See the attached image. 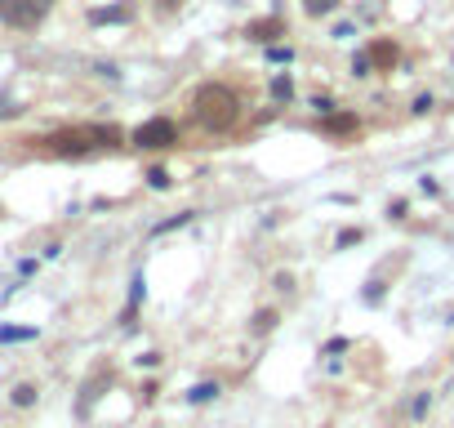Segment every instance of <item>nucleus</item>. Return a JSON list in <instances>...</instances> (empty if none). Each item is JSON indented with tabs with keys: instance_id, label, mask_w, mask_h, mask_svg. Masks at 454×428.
Masks as SVG:
<instances>
[{
	"instance_id": "obj_1",
	"label": "nucleus",
	"mask_w": 454,
	"mask_h": 428,
	"mask_svg": "<svg viewBox=\"0 0 454 428\" xmlns=\"http://www.w3.org/2000/svg\"><path fill=\"white\" fill-rule=\"evenodd\" d=\"M120 125H76V130H58L45 139V148L54 156H94L107 148H120Z\"/></svg>"
},
{
	"instance_id": "obj_2",
	"label": "nucleus",
	"mask_w": 454,
	"mask_h": 428,
	"mask_svg": "<svg viewBox=\"0 0 454 428\" xmlns=\"http://www.w3.org/2000/svg\"><path fill=\"white\" fill-rule=\"evenodd\" d=\"M192 107H196V120H201L205 130H214V134L232 130L236 116H241V103H236V94H232L227 85H201Z\"/></svg>"
},
{
	"instance_id": "obj_3",
	"label": "nucleus",
	"mask_w": 454,
	"mask_h": 428,
	"mask_svg": "<svg viewBox=\"0 0 454 428\" xmlns=\"http://www.w3.org/2000/svg\"><path fill=\"white\" fill-rule=\"evenodd\" d=\"M134 143L147 152H161V148H174L178 143V125L169 116H152V120H143L139 130H134Z\"/></svg>"
},
{
	"instance_id": "obj_4",
	"label": "nucleus",
	"mask_w": 454,
	"mask_h": 428,
	"mask_svg": "<svg viewBox=\"0 0 454 428\" xmlns=\"http://www.w3.org/2000/svg\"><path fill=\"white\" fill-rule=\"evenodd\" d=\"M49 0H0V22L9 27H36L45 18Z\"/></svg>"
},
{
	"instance_id": "obj_5",
	"label": "nucleus",
	"mask_w": 454,
	"mask_h": 428,
	"mask_svg": "<svg viewBox=\"0 0 454 428\" xmlns=\"http://www.w3.org/2000/svg\"><path fill=\"white\" fill-rule=\"evenodd\" d=\"M245 36L259 45H276V36H285V18L281 14H267V18H254L250 27H245Z\"/></svg>"
},
{
	"instance_id": "obj_6",
	"label": "nucleus",
	"mask_w": 454,
	"mask_h": 428,
	"mask_svg": "<svg viewBox=\"0 0 454 428\" xmlns=\"http://www.w3.org/2000/svg\"><path fill=\"white\" fill-rule=\"evenodd\" d=\"M397 58H401V50H397L392 41H374V45H370V67L392 71V67H397Z\"/></svg>"
},
{
	"instance_id": "obj_7",
	"label": "nucleus",
	"mask_w": 454,
	"mask_h": 428,
	"mask_svg": "<svg viewBox=\"0 0 454 428\" xmlns=\"http://www.w3.org/2000/svg\"><path fill=\"white\" fill-rule=\"evenodd\" d=\"M134 9L129 5H107V9H90V22L94 27H103V22H129Z\"/></svg>"
},
{
	"instance_id": "obj_8",
	"label": "nucleus",
	"mask_w": 454,
	"mask_h": 428,
	"mask_svg": "<svg viewBox=\"0 0 454 428\" xmlns=\"http://www.w3.org/2000/svg\"><path fill=\"white\" fill-rule=\"evenodd\" d=\"M218 393H223V388H218V384H196L192 393H187V406H205V401H214Z\"/></svg>"
},
{
	"instance_id": "obj_9",
	"label": "nucleus",
	"mask_w": 454,
	"mask_h": 428,
	"mask_svg": "<svg viewBox=\"0 0 454 428\" xmlns=\"http://www.w3.org/2000/svg\"><path fill=\"white\" fill-rule=\"evenodd\" d=\"M272 99L276 103H290L294 99V81L290 76H272Z\"/></svg>"
},
{
	"instance_id": "obj_10",
	"label": "nucleus",
	"mask_w": 454,
	"mask_h": 428,
	"mask_svg": "<svg viewBox=\"0 0 454 428\" xmlns=\"http://www.w3.org/2000/svg\"><path fill=\"white\" fill-rule=\"evenodd\" d=\"M0 339H5V344H18V339H36V330L31 326H0Z\"/></svg>"
},
{
	"instance_id": "obj_11",
	"label": "nucleus",
	"mask_w": 454,
	"mask_h": 428,
	"mask_svg": "<svg viewBox=\"0 0 454 428\" xmlns=\"http://www.w3.org/2000/svg\"><path fill=\"white\" fill-rule=\"evenodd\" d=\"M272 326H276V312H272V308L254 312V322H250V330H254V335H267V330H272Z\"/></svg>"
},
{
	"instance_id": "obj_12",
	"label": "nucleus",
	"mask_w": 454,
	"mask_h": 428,
	"mask_svg": "<svg viewBox=\"0 0 454 428\" xmlns=\"http://www.w3.org/2000/svg\"><path fill=\"white\" fill-rule=\"evenodd\" d=\"M303 9H308L312 18H321V14H334V9H339V0H303Z\"/></svg>"
},
{
	"instance_id": "obj_13",
	"label": "nucleus",
	"mask_w": 454,
	"mask_h": 428,
	"mask_svg": "<svg viewBox=\"0 0 454 428\" xmlns=\"http://www.w3.org/2000/svg\"><path fill=\"white\" fill-rule=\"evenodd\" d=\"M36 397H41V393H36V384H18L14 388V406H36Z\"/></svg>"
},
{
	"instance_id": "obj_14",
	"label": "nucleus",
	"mask_w": 454,
	"mask_h": 428,
	"mask_svg": "<svg viewBox=\"0 0 454 428\" xmlns=\"http://www.w3.org/2000/svg\"><path fill=\"white\" fill-rule=\"evenodd\" d=\"M147 183H152L156 192H165V188H169V170H165V165H152V170H147Z\"/></svg>"
},
{
	"instance_id": "obj_15",
	"label": "nucleus",
	"mask_w": 454,
	"mask_h": 428,
	"mask_svg": "<svg viewBox=\"0 0 454 428\" xmlns=\"http://www.w3.org/2000/svg\"><path fill=\"white\" fill-rule=\"evenodd\" d=\"M357 130V116H329V134H352Z\"/></svg>"
},
{
	"instance_id": "obj_16",
	"label": "nucleus",
	"mask_w": 454,
	"mask_h": 428,
	"mask_svg": "<svg viewBox=\"0 0 454 428\" xmlns=\"http://www.w3.org/2000/svg\"><path fill=\"white\" fill-rule=\"evenodd\" d=\"M192 223V214H178V219H165V223H156L152 232H156V237H165V232H174V228H187Z\"/></svg>"
},
{
	"instance_id": "obj_17",
	"label": "nucleus",
	"mask_w": 454,
	"mask_h": 428,
	"mask_svg": "<svg viewBox=\"0 0 454 428\" xmlns=\"http://www.w3.org/2000/svg\"><path fill=\"white\" fill-rule=\"evenodd\" d=\"M143 286H147V281H143V272H139V277H134V290H129V308H125V322L134 317V308H139V299H143Z\"/></svg>"
},
{
	"instance_id": "obj_18",
	"label": "nucleus",
	"mask_w": 454,
	"mask_h": 428,
	"mask_svg": "<svg viewBox=\"0 0 454 428\" xmlns=\"http://www.w3.org/2000/svg\"><path fill=\"white\" fill-rule=\"evenodd\" d=\"M361 237H365V232H361V228H343V232H339V241H334V246H339V250H348V246H357V241H361Z\"/></svg>"
},
{
	"instance_id": "obj_19",
	"label": "nucleus",
	"mask_w": 454,
	"mask_h": 428,
	"mask_svg": "<svg viewBox=\"0 0 454 428\" xmlns=\"http://www.w3.org/2000/svg\"><path fill=\"white\" fill-rule=\"evenodd\" d=\"M267 58H272V63H290L294 50H290V45H267Z\"/></svg>"
},
{
	"instance_id": "obj_20",
	"label": "nucleus",
	"mask_w": 454,
	"mask_h": 428,
	"mask_svg": "<svg viewBox=\"0 0 454 428\" xmlns=\"http://www.w3.org/2000/svg\"><path fill=\"white\" fill-rule=\"evenodd\" d=\"M427 406H432V397H427V393H419V397H414V406H410V415H414V420H423V415H427Z\"/></svg>"
},
{
	"instance_id": "obj_21",
	"label": "nucleus",
	"mask_w": 454,
	"mask_h": 428,
	"mask_svg": "<svg viewBox=\"0 0 454 428\" xmlns=\"http://www.w3.org/2000/svg\"><path fill=\"white\" fill-rule=\"evenodd\" d=\"M312 107H316L321 116H334V99H325V94H316V99H312Z\"/></svg>"
},
{
	"instance_id": "obj_22",
	"label": "nucleus",
	"mask_w": 454,
	"mask_h": 428,
	"mask_svg": "<svg viewBox=\"0 0 454 428\" xmlns=\"http://www.w3.org/2000/svg\"><path fill=\"white\" fill-rule=\"evenodd\" d=\"M352 71H357V76H370V54H357V58H352Z\"/></svg>"
},
{
	"instance_id": "obj_23",
	"label": "nucleus",
	"mask_w": 454,
	"mask_h": 428,
	"mask_svg": "<svg viewBox=\"0 0 454 428\" xmlns=\"http://www.w3.org/2000/svg\"><path fill=\"white\" fill-rule=\"evenodd\" d=\"M414 112H419V116L432 112V94H419V99H414Z\"/></svg>"
},
{
	"instance_id": "obj_24",
	"label": "nucleus",
	"mask_w": 454,
	"mask_h": 428,
	"mask_svg": "<svg viewBox=\"0 0 454 428\" xmlns=\"http://www.w3.org/2000/svg\"><path fill=\"white\" fill-rule=\"evenodd\" d=\"M139 366H147V371H152V366H161V352H143Z\"/></svg>"
},
{
	"instance_id": "obj_25",
	"label": "nucleus",
	"mask_w": 454,
	"mask_h": 428,
	"mask_svg": "<svg viewBox=\"0 0 454 428\" xmlns=\"http://www.w3.org/2000/svg\"><path fill=\"white\" fill-rule=\"evenodd\" d=\"M18 112H22L18 103H0V116H5V120H9V116H18Z\"/></svg>"
},
{
	"instance_id": "obj_26",
	"label": "nucleus",
	"mask_w": 454,
	"mask_h": 428,
	"mask_svg": "<svg viewBox=\"0 0 454 428\" xmlns=\"http://www.w3.org/2000/svg\"><path fill=\"white\" fill-rule=\"evenodd\" d=\"M156 5H161V9H174V5H183V0H156Z\"/></svg>"
}]
</instances>
